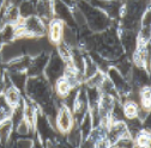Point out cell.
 I'll return each mask as SVG.
<instances>
[{"instance_id": "1", "label": "cell", "mask_w": 151, "mask_h": 148, "mask_svg": "<svg viewBox=\"0 0 151 148\" xmlns=\"http://www.w3.org/2000/svg\"><path fill=\"white\" fill-rule=\"evenodd\" d=\"M76 4L85 16L86 28L93 33L107 30L114 23V21L110 19L106 12H103L100 7L92 5L88 0H77Z\"/></svg>"}, {"instance_id": "2", "label": "cell", "mask_w": 151, "mask_h": 148, "mask_svg": "<svg viewBox=\"0 0 151 148\" xmlns=\"http://www.w3.org/2000/svg\"><path fill=\"white\" fill-rule=\"evenodd\" d=\"M34 130H35V140H37L42 146L46 147L56 146V140H58L56 129L50 122V120L41 110H39V112L36 115Z\"/></svg>"}, {"instance_id": "3", "label": "cell", "mask_w": 151, "mask_h": 148, "mask_svg": "<svg viewBox=\"0 0 151 148\" xmlns=\"http://www.w3.org/2000/svg\"><path fill=\"white\" fill-rule=\"evenodd\" d=\"M17 38L19 37H43L47 36V24L39 16L32 14L16 24Z\"/></svg>"}, {"instance_id": "4", "label": "cell", "mask_w": 151, "mask_h": 148, "mask_svg": "<svg viewBox=\"0 0 151 148\" xmlns=\"http://www.w3.org/2000/svg\"><path fill=\"white\" fill-rule=\"evenodd\" d=\"M65 68H66V62L61 59L60 55L54 50L49 55V60H48V63L46 66L43 75L53 85L58 79H60V78L64 77Z\"/></svg>"}, {"instance_id": "5", "label": "cell", "mask_w": 151, "mask_h": 148, "mask_svg": "<svg viewBox=\"0 0 151 148\" xmlns=\"http://www.w3.org/2000/svg\"><path fill=\"white\" fill-rule=\"evenodd\" d=\"M74 125H76V122H74L72 110L68 106H66L64 104H60L59 107H58V112H56V116H55V129H56V132H59L60 134L65 135Z\"/></svg>"}, {"instance_id": "6", "label": "cell", "mask_w": 151, "mask_h": 148, "mask_svg": "<svg viewBox=\"0 0 151 148\" xmlns=\"http://www.w3.org/2000/svg\"><path fill=\"white\" fill-rule=\"evenodd\" d=\"M22 55H24V50L19 38L0 46V62L4 65H7L11 61L21 58Z\"/></svg>"}, {"instance_id": "7", "label": "cell", "mask_w": 151, "mask_h": 148, "mask_svg": "<svg viewBox=\"0 0 151 148\" xmlns=\"http://www.w3.org/2000/svg\"><path fill=\"white\" fill-rule=\"evenodd\" d=\"M106 74H107V77L109 78V80L111 81V84L114 85L118 95H119V99L125 98L132 90V86H131L128 79L125 78L114 66H110Z\"/></svg>"}, {"instance_id": "8", "label": "cell", "mask_w": 151, "mask_h": 148, "mask_svg": "<svg viewBox=\"0 0 151 148\" xmlns=\"http://www.w3.org/2000/svg\"><path fill=\"white\" fill-rule=\"evenodd\" d=\"M138 31L129 30V29H121L119 28V40L122 47L124 54L127 56H132L138 48Z\"/></svg>"}, {"instance_id": "9", "label": "cell", "mask_w": 151, "mask_h": 148, "mask_svg": "<svg viewBox=\"0 0 151 148\" xmlns=\"http://www.w3.org/2000/svg\"><path fill=\"white\" fill-rule=\"evenodd\" d=\"M128 81L134 90H142L144 87H150V72H147L142 66H132Z\"/></svg>"}, {"instance_id": "10", "label": "cell", "mask_w": 151, "mask_h": 148, "mask_svg": "<svg viewBox=\"0 0 151 148\" xmlns=\"http://www.w3.org/2000/svg\"><path fill=\"white\" fill-rule=\"evenodd\" d=\"M53 14L54 18L61 21L65 25L76 28L72 17V7L64 3L63 0H53Z\"/></svg>"}, {"instance_id": "11", "label": "cell", "mask_w": 151, "mask_h": 148, "mask_svg": "<svg viewBox=\"0 0 151 148\" xmlns=\"http://www.w3.org/2000/svg\"><path fill=\"white\" fill-rule=\"evenodd\" d=\"M49 53H46V51H42L41 54L36 55V56L31 58V62H30V66L27 70L28 75L29 77H37V75H43L45 73V69H46V66L48 63V60H49Z\"/></svg>"}, {"instance_id": "12", "label": "cell", "mask_w": 151, "mask_h": 148, "mask_svg": "<svg viewBox=\"0 0 151 148\" xmlns=\"http://www.w3.org/2000/svg\"><path fill=\"white\" fill-rule=\"evenodd\" d=\"M64 26L65 24L56 18H53L47 24V37L53 44H58L61 41Z\"/></svg>"}, {"instance_id": "13", "label": "cell", "mask_w": 151, "mask_h": 148, "mask_svg": "<svg viewBox=\"0 0 151 148\" xmlns=\"http://www.w3.org/2000/svg\"><path fill=\"white\" fill-rule=\"evenodd\" d=\"M36 16L48 24L53 18V0H36Z\"/></svg>"}, {"instance_id": "14", "label": "cell", "mask_w": 151, "mask_h": 148, "mask_svg": "<svg viewBox=\"0 0 151 148\" xmlns=\"http://www.w3.org/2000/svg\"><path fill=\"white\" fill-rule=\"evenodd\" d=\"M7 75L10 78L11 84L17 88L21 92H24L25 86H27V81H28V73L23 72V70H7Z\"/></svg>"}, {"instance_id": "15", "label": "cell", "mask_w": 151, "mask_h": 148, "mask_svg": "<svg viewBox=\"0 0 151 148\" xmlns=\"http://www.w3.org/2000/svg\"><path fill=\"white\" fill-rule=\"evenodd\" d=\"M3 93H4L6 100L10 103V105L12 107L19 105L24 100V98L22 97V92L19 90H17L12 84H10V85H7V86L4 87Z\"/></svg>"}, {"instance_id": "16", "label": "cell", "mask_w": 151, "mask_h": 148, "mask_svg": "<svg viewBox=\"0 0 151 148\" xmlns=\"http://www.w3.org/2000/svg\"><path fill=\"white\" fill-rule=\"evenodd\" d=\"M61 41L67 44L70 48H77L79 47V40H78V33L73 26H68L65 25L64 26V31H63V37Z\"/></svg>"}, {"instance_id": "17", "label": "cell", "mask_w": 151, "mask_h": 148, "mask_svg": "<svg viewBox=\"0 0 151 148\" xmlns=\"http://www.w3.org/2000/svg\"><path fill=\"white\" fill-rule=\"evenodd\" d=\"M13 129L14 127L10 118L0 122V144L1 146H6L11 141Z\"/></svg>"}, {"instance_id": "18", "label": "cell", "mask_w": 151, "mask_h": 148, "mask_svg": "<svg viewBox=\"0 0 151 148\" xmlns=\"http://www.w3.org/2000/svg\"><path fill=\"white\" fill-rule=\"evenodd\" d=\"M122 104V111H124V116L125 120L128 118H134L138 115L139 111V104L132 99H125L121 102Z\"/></svg>"}, {"instance_id": "19", "label": "cell", "mask_w": 151, "mask_h": 148, "mask_svg": "<svg viewBox=\"0 0 151 148\" xmlns=\"http://www.w3.org/2000/svg\"><path fill=\"white\" fill-rule=\"evenodd\" d=\"M17 5L22 18L36 14V0H22Z\"/></svg>"}, {"instance_id": "20", "label": "cell", "mask_w": 151, "mask_h": 148, "mask_svg": "<svg viewBox=\"0 0 151 148\" xmlns=\"http://www.w3.org/2000/svg\"><path fill=\"white\" fill-rule=\"evenodd\" d=\"M65 136H66L67 144L71 147H79L82 144L83 137H82V134L79 132V128L77 124H76L67 134H65Z\"/></svg>"}, {"instance_id": "21", "label": "cell", "mask_w": 151, "mask_h": 148, "mask_svg": "<svg viewBox=\"0 0 151 148\" xmlns=\"http://www.w3.org/2000/svg\"><path fill=\"white\" fill-rule=\"evenodd\" d=\"M77 125H78V128H79V132H81V134H82L83 140L86 139V137L90 135V133L92 132V129H93L92 120H91V116H90L89 111L84 115V117L81 120V122H79Z\"/></svg>"}, {"instance_id": "22", "label": "cell", "mask_w": 151, "mask_h": 148, "mask_svg": "<svg viewBox=\"0 0 151 148\" xmlns=\"http://www.w3.org/2000/svg\"><path fill=\"white\" fill-rule=\"evenodd\" d=\"M12 109L13 107L10 105V103L6 100L4 93L1 92V93H0V122L11 117Z\"/></svg>"}, {"instance_id": "23", "label": "cell", "mask_w": 151, "mask_h": 148, "mask_svg": "<svg viewBox=\"0 0 151 148\" xmlns=\"http://www.w3.org/2000/svg\"><path fill=\"white\" fill-rule=\"evenodd\" d=\"M72 17H73V22H74L76 28H81V29L86 28L85 16L82 12V10L77 6V4H76L74 6H72Z\"/></svg>"}, {"instance_id": "24", "label": "cell", "mask_w": 151, "mask_h": 148, "mask_svg": "<svg viewBox=\"0 0 151 148\" xmlns=\"http://www.w3.org/2000/svg\"><path fill=\"white\" fill-rule=\"evenodd\" d=\"M150 143H151L150 132L145 130V129H142L134 137V144L137 147H150Z\"/></svg>"}, {"instance_id": "25", "label": "cell", "mask_w": 151, "mask_h": 148, "mask_svg": "<svg viewBox=\"0 0 151 148\" xmlns=\"http://www.w3.org/2000/svg\"><path fill=\"white\" fill-rule=\"evenodd\" d=\"M139 106L146 110H150L151 106V95L150 87H144L139 90Z\"/></svg>"}, {"instance_id": "26", "label": "cell", "mask_w": 151, "mask_h": 148, "mask_svg": "<svg viewBox=\"0 0 151 148\" xmlns=\"http://www.w3.org/2000/svg\"><path fill=\"white\" fill-rule=\"evenodd\" d=\"M134 140L132 139L129 135H125V136H121L120 139H118L113 147H118V148H131V147H134Z\"/></svg>"}, {"instance_id": "27", "label": "cell", "mask_w": 151, "mask_h": 148, "mask_svg": "<svg viewBox=\"0 0 151 148\" xmlns=\"http://www.w3.org/2000/svg\"><path fill=\"white\" fill-rule=\"evenodd\" d=\"M14 146L19 148H31L35 146V139L31 136H18L14 141Z\"/></svg>"}, {"instance_id": "28", "label": "cell", "mask_w": 151, "mask_h": 148, "mask_svg": "<svg viewBox=\"0 0 151 148\" xmlns=\"http://www.w3.org/2000/svg\"><path fill=\"white\" fill-rule=\"evenodd\" d=\"M63 1H64V3H66V4H67L68 6H71V7L76 5V1H74V0H63Z\"/></svg>"}, {"instance_id": "29", "label": "cell", "mask_w": 151, "mask_h": 148, "mask_svg": "<svg viewBox=\"0 0 151 148\" xmlns=\"http://www.w3.org/2000/svg\"><path fill=\"white\" fill-rule=\"evenodd\" d=\"M5 6V0H0V10Z\"/></svg>"}, {"instance_id": "30", "label": "cell", "mask_w": 151, "mask_h": 148, "mask_svg": "<svg viewBox=\"0 0 151 148\" xmlns=\"http://www.w3.org/2000/svg\"><path fill=\"white\" fill-rule=\"evenodd\" d=\"M96 1H100V3H104V1H109V0H96Z\"/></svg>"}, {"instance_id": "31", "label": "cell", "mask_w": 151, "mask_h": 148, "mask_svg": "<svg viewBox=\"0 0 151 148\" xmlns=\"http://www.w3.org/2000/svg\"><path fill=\"white\" fill-rule=\"evenodd\" d=\"M74 1H77V0H74Z\"/></svg>"}]
</instances>
